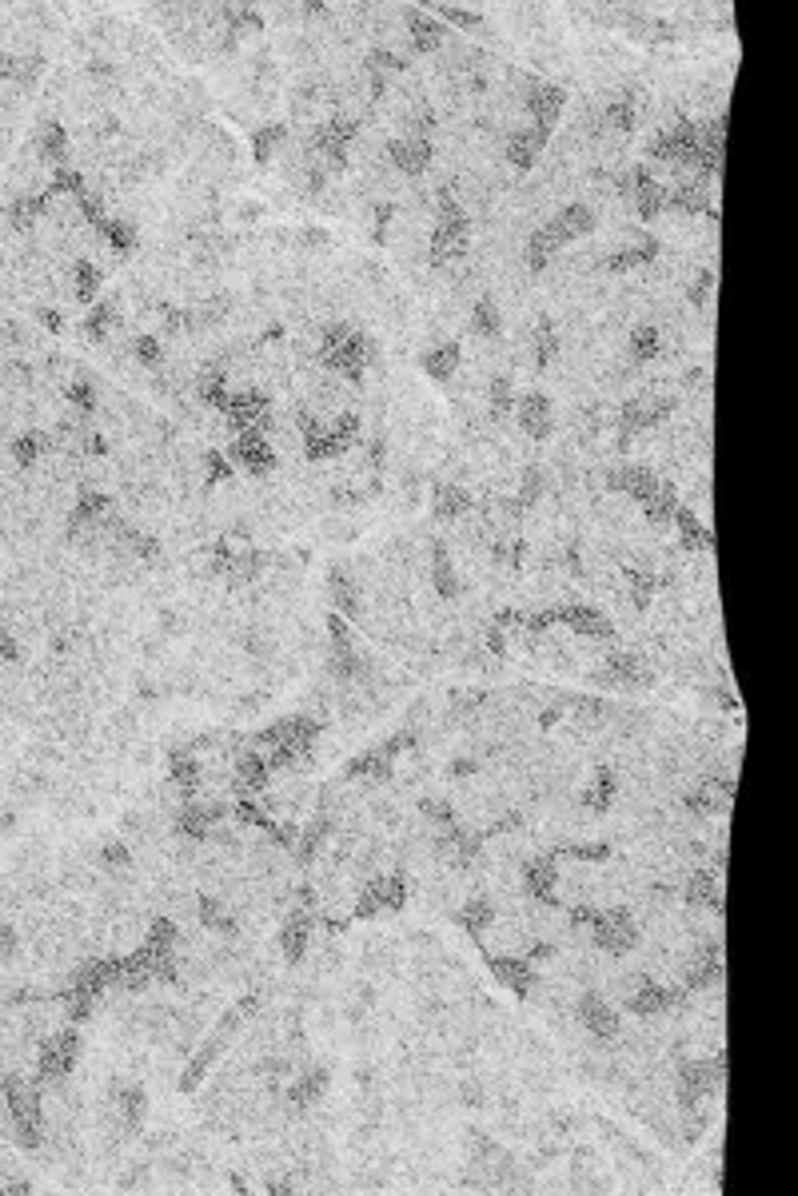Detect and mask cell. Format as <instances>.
<instances>
[{
  "label": "cell",
  "mask_w": 798,
  "mask_h": 1196,
  "mask_svg": "<svg viewBox=\"0 0 798 1196\" xmlns=\"http://www.w3.org/2000/svg\"><path fill=\"white\" fill-rule=\"evenodd\" d=\"M419 367H423V375H431L435 383H447L459 367H463V347L455 343V339H443V343H423L419 347Z\"/></svg>",
  "instance_id": "obj_8"
},
{
  "label": "cell",
  "mask_w": 798,
  "mask_h": 1196,
  "mask_svg": "<svg viewBox=\"0 0 798 1196\" xmlns=\"http://www.w3.org/2000/svg\"><path fill=\"white\" fill-rule=\"evenodd\" d=\"M312 933H316V917L308 909H288L284 929H280V953L288 965H300L312 949Z\"/></svg>",
  "instance_id": "obj_7"
},
{
  "label": "cell",
  "mask_w": 798,
  "mask_h": 1196,
  "mask_svg": "<svg viewBox=\"0 0 798 1196\" xmlns=\"http://www.w3.org/2000/svg\"><path fill=\"white\" fill-rule=\"evenodd\" d=\"M563 112H567V88L539 76V80L527 88V96H523V116H527V124H535V128H543V132H555L559 120H563Z\"/></svg>",
  "instance_id": "obj_3"
},
{
  "label": "cell",
  "mask_w": 798,
  "mask_h": 1196,
  "mask_svg": "<svg viewBox=\"0 0 798 1196\" xmlns=\"http://www.w3.org/2000/svg\"><path fill=\"white\" fill-rule=\"evenodd\" d=\"M435 507H431V515H435V523H455V519H463L471 507H475V499H471V491L467 487H459V483H439L435 487Z\"/></svg>",
  "instance_id": "obj_10"
},
{
  "label": "cell",
  "mask_w": 798,
  "mask_h": 1196,
  "mask_svg": "<svg viewBox=\"0 0 798 1196\" xmlns=\"http://www.w3.org/2000/svg\"><path fill=\"white\" fill-rule=\"evenodd\" d=\"M228 459L240 463L248 475H268V471L280 467V459H276L272 443L264 439V431H240V435H232L228 439Z\"/></svg>",
  "instance_id": "obj_5"
},
{
  "label": "cell",
  "mask_w": 798,
  "mask_h": 1196,
  "mask_svg": "<svg viewBox=\"0 0 798 1196\" xmlns=\"http://www.w3.org/2000/svg\"><path fill=\"white\" fill-rule=\"evenodd\" d=\"M515 427H519V435L527 439V443H547L551 435H555V427H559V407H555V399L547 395V391H527V395H519L515 399Z\"/></svg>",
  "instance_id": "obj_2"
},
{
  "label": "cell",
  "mask_w": 798,
  "mask_h": 1196,
  "mask_svg": "<svg viewBox=\"0 0 798 1196\" xmlns=\"http://www.w3.org/2000/svg\"><path fill=\"white\" fill-rule=\"evenodd\" d=\"M459 1097H463V1105H467V1109H479L487 1093H483V1085H479L475 1077H467V1081H463V1089H459Z\"/></svg>",
  "instance_id": "obj_12"
},
{
  "label": "cell",
  "mask_w": 798,
  "mask_h": 1196,
  "mask_svg": "<svg viewBox=\"0 0 798 1196\" xmlns=\"http://www.w3.org/2000/svg\"><path fill=\"white\" fill-rule=\"evenodd\" d=\"M487 969H491V977H495L503 989H511V993H519V997H527V993L535 989V981H539L535 961H531L527 953H487Z\"/></svg>",
  "instance_id": "obj_6"
},
{
  "label": "cell",
  "mask_w": 798,
  "mask_h": 1196,
  "mask_svg": "<svg viewBox=\"0 0 798 1196\" xmlns=\"http://www.w3.org/2000/svg\"><path fill=\"white\" fill-rule=\"evenodd\" d=\"M571 1017H575V1025L595 1041V1049H603L607 1041H615V1037H623V1017H619V1009H615V1001L603 993V989H583L575 1001H571Z\"/></svg>",
  "instance_id": "obj_1"
},
{
  "label": "cell",
  "mask_w": 798,
  "mask_h": 1196,
  "mask_svg": "<svg viewBox=\"0 0 798 1196\" xmlns=\"http://www.w3.org/2000/svg\"><path fill=\"white\" fill-rule=\"evenodd\" d=\"M328 598L336 602V610L344 618H364V591H360V583H356L352 571H344V567L328 571Z\"/></svg>",
  "instance_id": "obj_9"
},
{
  "label": "cell",
  "mask_w": 798,
  "mask_h": 1196,
  "mask_svg": "<svg viewBox=\"0 0 798 1196\" xmlns=\"http://www.w3.org/2000/svg\"><path fill=\"white\" fill-rule=\"evenodd\" d=\"M403 28H407V44L411 56H435L443 48V40L451 36V28L431 12V8H403Z\"/></svg>",
  "instance_id": "obj_4"
},
{
  "label": "cell",
  "mask_w": 798,
  "mask_h": 1196,
  "mask_svg": "<svg viewBox=\"0 0 798 1196\" xmlns=\"http://www.w3.org/2000/svg\"><path fill=\"white\" fill-rule=\"evenodd\" d=\"M495 917H499V905H495V897L491 894H471L467 901H463V909H459V921H463L467 933H475V937H483V933L495 925Z\"/></svg>",
  "instance_id": "obj_11"
}]
</instances>
